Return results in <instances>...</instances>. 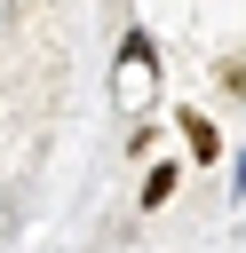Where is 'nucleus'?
<instances>
[{"label": "nucleus", "mask_w": 246, "mask_h": 253, "mask_svg": "<svg viewBox=\"0 0 246 253\" xmlns=\"http://www.w3.org/2000/svg\"><path fill=\"white\" fill-rule=\"evenodd\" d=\"M175 190H183V174H175V166H151V174H143V198H135V206H143V213H159V206H167Z\"/></svg>", "instance_id": "nucleus-1"}, {"label": "nucleus", "mask_w": 246, "mask_h": 253, "mask_svg": "<svg viewBox=\"0 0 246 253\" xmlns=\"http://www.w3.org/2000/svg\"><path fill=\"white\" fill-rule=\"evenodd\" d=\"M183 134H190V158H222V134H214V119L183 111Z\"/></svg>", "instance_id": "nucleus-2"}, {"label": "nucleus", "mask_w": 246, "mask_h": 253, "mask_svg": "<svg viewBox=\"0 0 246 253\" xmlns=\"http://www.w3.org/2000/svg\"><path fill=\"white\" fill-rule=\"evenodd\" d=\"M214 79H222V95H246V55H238V63H222Z\"/></svg>", "instance_id": "nucleus-3"}]
</instances>
